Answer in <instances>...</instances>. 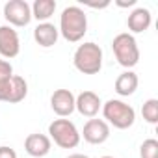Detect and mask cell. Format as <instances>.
Wrapping results in <instances>:
<instances>
[{
    "label": "cell",
    "mask_w": 158,
    "mask_h": 158,
    "mask_svg": "<svg viewBox=\"0 0 158 158\" xmlns=\"http://www.w3.org/2000/svg\"><path fill=\"white\" fill-rule=\"evenodd\" d=\"M58 32L71 43L80 41L88 32V17H86L84 10L78 6L65 8L61 11V17H60V30Z\"/></svg>",
    "instance_id": "6da1fadb"
},
{
    "label": "cell",
    "mask_w": 158,
    "mask_h": 158,
    "mask_svg": "<svg viewBox=\"0 0 158 158\" xmlns=\"http://www.w3.org/2000/svg\"><path fill=\"white\" fill-rule=\"evenodd\" d=\"M73 61H74V67L80 73L97 74L102 67V48L93 41H86L84 45L76 48Z\"/></svg>",
    "instance_id": "7a4b0ae2"
},
{
    "label": "cell",
    "mask_w": 158,
    "mask_h": 158,
    "mask_svg": "<svg viewBox=\"0 0 158 158\" xmlns=\"http://www.w3.org/2000/svg\"><path fill=\"white\" fill-rule=\"evenodd\" d=\"M112 50H114V56L115 60L119 61V65L130 69L134 67L138 61H139V48H138V43L134 39L132 34L128 32H123V34H117L112 41Z\"/></svg>",
    "instance_id": "3957f363"
},
{
    "label": "cell",
    "mask_w": 158,
    "mask_h": 158,
    "mask_svg": "<svg viewBox=\"0 0 158 158\" xmlns=\"http://www.w3.org/2000/svg\"><path fill=\"white\" fill-rule=\"evenodd\" d=\"M48 138L61 149H74L80 143V132L69 119H54L48 125Z\"/></svg>",
    "instance_id": "277c9868"
},
{
    "label": "cell",
    "mask_w": 158,
    "mask_h": 158,
    "mask_svg": "<svg viewBox=\"0 0 158 158\" xmlns=\"http://www.w3.org/2000/svg\"><path fill=\"white\" fill-rule=\"evenodd\" d=\"M102 114H104V119L114 125L115 128H128L134 125L136 121V112L130 104L123 102V101H117V99H110L104 106H102Z\"/></svg>",
    "instance_id": "5b68a950"
},
{
    "label": "cell",
    "mask_w": 158,
    "mask_h": 158,
    "mask_svg": "<svg viewBox=\"0 0 158 158\" xmlns=\"http://www.w3.org/2000/svg\"><path fill=\"white\" fill-rule=\"evenodd\" d=\"M4 19L10 26H26L32 19V8L26 0H10L4 4Z\"/></svg>",
    "instance_id": "8992f818"
},
{
    "label": "cell",
    "mask_w": 158,
    "mask_h": 158,
    "mask_svg": "<svg viewBox=\"0 0 158 158\" xmlns=\"http://www.w3.org/2000/svg\"><path fill=\"white\" fill-rule=\"evenodd\" d=\"M19 50H21V41L17 30L10 24H2L0 26V56L15 58Z\"/></svg>",
    "instance_id": "52a82bcc"
},
{
    "label": "cell",
    "mask_w": 158,
    "mask_h": 158,
    "mask_svg": "<svg viewBox=\"0 0 158 158\" xmlns=\"http://www.w3.org/2000/svg\"><path fill=\"white\" fill-rule=\"evenodd\" d=\"M84 139L88 141V143H91V145H101V143H104L106 139H108V136H110V127H108V123L104 121V119H95V117H91V119H88V123L84 125Z\"/></svg>",
    "instance_id": "ba28073f"
},
{
    "label": "cell",
    "mask_w": 158,
    "mask_h": 158,
    "mask_svg": "<svg viewBox=\"0 0 158 158\" xmlns=\"http://www.w3.org/2000/svg\"><path fill=\"white\" fill-rule=\"evenodd\" d=\"M74 95L71 89H56L50 95V108L56 115L67 117L74 112Z\"/></svg>",
    "instance_id": "9c48e42d"
},
{
    "label": "cell",
    "mask_w": 158,
    "mask_h": 158,
    "mask_svg": "<svg viewBox=\"0 0 158 158\" xmlns=\"http://www.w3.org/2000/svg\"><path fill=\"white\" fill-rule=\"evenodd\" d=\"M101 106H102L101 97L95 91H89V89L82 91L80 95L74 99V110H78V112H80L82 115H86V117H95L99 114Z\"/></svg>",
    "instance_id": "30bf717a"
},
{
    "label": "cell",
    "mask_w": 158,
    "mask_h": 158,
    "mask_svg": "<svg viewBox=\"0 0 158 158\" xmlns=\"http://www.w3.org/2000/svg\"><path fill=\"white\" fill-rule=\"evenodd\" d=\"M50 145H52V141H50V138L47 134H37L35 132V134H28L26 139H24L26 152L30 156H35V158H41V156L48 154Z\"/></svg>",
    "instance_id": "8fae6325"
},
{
    "label": "cell",
    "mask_w": 158,
    "mask_h": 158,
    "mask_svg": "<svg viewBox=\"0 0 158 158\" xmlns=\"http://www.w3.org/2000/svg\"><path fill=\"white\" fill-rule=\"evenodd\" d=\"M58 35H60V32L52 23H39L35 26V30H34V39L43 48L54 47L56 41H58Z\"/></svg>",
    "instance_id": "7c38bea8"
},
{
    "label": "cell",
    "mask_w": 158,
    "mask_h": 158,
    "mask_svg": "<svg viewBox=\"0 0 158 158\" xmlns=\"http://www.w3.org/2000/svg\"><path fill=\"white\" fill-rule=\"evenodd\" d=\"M127 26H128V30L134 32V34L145 32V30L151 26V11H149L147 8H136V10L128 15V19H127Z\"/></svg>",
    "instance_id": "4fadbf2b"
},
{
    "label": "cell",
    "mask_w": 158,
    "mask_h": 158,
    "mask_svg": "<svg viewBox=\"0 0 158 158\" xmlns=\"http://www.w3.org/2000/svg\"><path fill=\"white\" fill-rule=\"evenodd\" d=\"M138 74L132 73V71H125L117 76V80H115V91L123 97H128L132 95L136 89H138Z\"/></svg>",
    "instance_id": "5bb4252c"
},
{
    "label": "cell",
    "mask_w": 158,
    "mask_h": 158,
    "mask_svg": "<svg viewBox=\"0 0 158 158\" xmlns=\"http://www.w3.org/2000/svg\"><path fill=\"white\" fill-rule=\"evenodd\" d=\"M56 11V2L54 0H35L32 6V17H35L41 23H47Z\"/></svg>",
    "instance_id": "9a60e30c"
},
{
    "label": "cell",
    "mask_w": 158,
    "mask_h": 158,
    "mask_svg": "<svg viewBox=\"0 0 158 158\" xmlns=\"http://www.w3.org/2000/svg\"><path fill=\"white\" fill-rule=\"evenodd\" d=\"M28 95V84L23 76L19 74H13L11 76V95H10V102L11 104H17L21 101H24Z\"/></svg>",
    "instance_id": "2e32d148"
},
{
    "label": "cell",
    "mask_w": 158,
    "mask_h": 158,
    "mask_svg": "<svg viewBox=\"0 0 158 158\" xmlns=\"http://www.w3.org/2000/svg\"><path fill=\"white\" fill-rule=\"evenodd\" d=\"M141 115L147 123L156 125L158 123V99H149L141 106Z\"/></svg>",
    "instance_id": "e0dca14e"
},
{
    "label": "cell",
    "mask_w": 158,
    "mask_h": 158,
    "mask_svg": "<svg viewBox=\"0 0 158 158\" xmlns=\"http://www.w3.org/2000/svg\"><path fill=\"white\" fill-rule=\"evenodd\" d=\"M139 156L141 158H158V141L154 138L145 139L139 147Z\"/></svg>",
    "instance_id": "ac0fdd59"
},
{
    "label": "cell",
    "mask_w": 158,
    "mask_h": 158,
    "mask_svg": "<svg viewBox=\"0 0 158 158\" xmlns=\"http://www.w3.org/2000/svg\"><path fill=\"white\" fill-rule=\"evenodd\" d=\"M11 76L0 78V101H4V102H10V95H11Z\"/></svg>",
    "instance_id": "d6986e66"
},
{
    "label": "cell",
    "mask_w": 158,
    "mask_h": 158,
    "mask_svg": "<svg viewBox=\"0 0 158 158\" xmlns=\"http://www.w3.org/2000/svg\"><path fill=\"white\" fill-rule=\"evenodd\" d=\"M82 4L88 8H93V10H102V8L110 6V0H82Z\"/></svg>",
    "instance_id": "ffe728a7"
},
{
    "label": "cell",
    "mask_w": 158,
    "mask_h": 158,
    "mask_svg": "<svg viewBox=\"0 0 158 158\" xmlns=\"http://www.w3.org/2000/svg\"><path fill=\"white\" fill-rule=\"evenodd\" d=\"M11 74H13V67H11V63L0 58V78H8V76H11Z\"/></svg>",
    "instance_id": "44dd1931"
},
{
    "label": "cell",
    "mask_w": 158,
    "mask_h": 158,
    "mask_svg": "<svg viewBox=\"0 0 158 158\" xmlns=\"http://www.w3.org/2000/svg\"><path fill=\"white\" fill-rule=\"evenodd\" d=\"M0 158H17V152L8 145H0Z\"/></svg>",
    "instance_id": "7402d4cb"
},
{
    "label": "cell",
    "mask_w": 158,
    "mask_h": 158,
    "mask_svg": "<svg viewBox=\"0 0 158 158\" xmlns=\"http://www.w3.org/2000/svg\"><path fill=\"white\" fill-rule=\"evenodd\" d=\"M119 8H128V6H134L136 4V0H117L115 2Z\"/></svg>",
    "instance_id": "603a6c76"
},
{
    "label": "cell",
    "mask_w": 158,
    "mask_h": 158,
    "mask_svg": "<svg viewBox=\"0 0 158 158\" xmlns=\"http://www.w3.org/2000/svg\"><path fill=\"white\" fill-rule=\"evenodd\" d=\"M67 158H88L86 154H80V152H74V154H69Z\"/></svg>",
    "instance_id": "cb8c5ba5"
},
{
    "label": "cell",
    "mask_w": 158,
    "mask_h": 158,
    "mask_svg": "<svg viewBox=\"0 0 158 158\" xmlns=\"http://www.w3.org/2000/svg\"><path fill=\"white\" fill-rule=\"evenodd\" d=\"M102 158H114V156H102Z\"/></svg>",
    "instance_id": "d4e9b609"
}]
</instances>
